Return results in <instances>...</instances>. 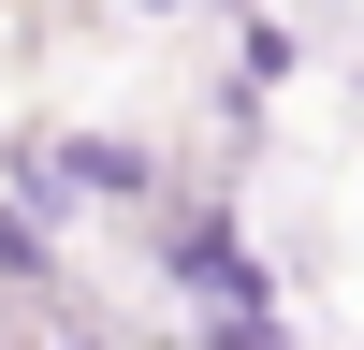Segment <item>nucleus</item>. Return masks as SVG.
Listing matches in <instances>:
<instances>
[{
    "instance_id": "f257e3e1",
    "label": "nucleus",
    "mask_w": 364,
    "mask_h": 350,
    "mask_svg": "<svg viewBox=\"0 0 364 350\" xmlns=\"http://www.w3.org/2000/svg\"><path fill=\"white\" fill-rule=\"evenodd\" d=\"M146 277H161V307L190 321V336H219V350H277L291 336L277 262L248 248V219H233L219 190H161L146 204Z\"/></svg>"
},
{
    "instance_id": "f03ea898",
    "label": "nucleus",
    "mask_w": 364,
    "mask_h": 350,
    "mask_svg": "<svg viewBox=\"0 0 364 350\" xmlns=\"http://www.w3.org/2000/svg\"><path fill=\"white\" fill-rule=\"evenodd\" d=\"M0 190H15L44 233H73V219H102V204H117V219H146L175 175H161V146H146V132H29L15 161H0Z\"/></svg>"
},
{
    "instance_id": "7ed1b4c3",
    "label": "nucleus",
    "mask_w": 364,
    "mask_h": 350,
    "mask_svg": "<svg viewBox=\"0 0 364 350\" xmlns=\"http://www.w3.org/2000/svg\"><path fill=\"white\" fill-rule=\"evenodd\" d=\"M233 73H248V88H291V73H306V29L248 0V15H233Z\"/></svg>"
},
{
    "instance_id": "20e7f679",
    "label": "nucleus",
    "mask_w": 364,
    "mask_h": 350,
    "mask_svg": "<svg viewBox=\"0 0 364 350\" xmlns=\"http://www.w3.org/2000/svg\"><path fill=\"white\" fill-rule=\"evenodd\" d=\"M0 277H15V292H29V307H58V292H44V277H58V233H44V219H29V204H15V190H0Z\"/></svg>"
},
{
    "instance_id": "39448f33",
    "label": "nucleus",
    "mask_w": 364,
    "mask_h": 350,
    "mask_svg": "<svg viewBox=\"0 0 364 350\" xmlns=\"http://www.w3.org/2000/svg\"><path fill=\"white\" fill-rule=\"evenodd\" d=\"M132 15H190V0H132Z\"/></svg>"
}]
</instances>
